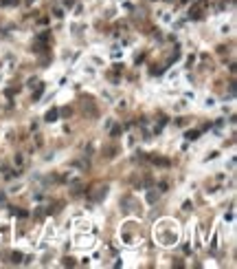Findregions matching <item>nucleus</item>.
<instances>
[{
    "label": "nucleus",
    "instance_id": "10",
    "mask_svg": "<svg viewBox=\"0 0 237 269\" xmlns=\"http://www.w3.org/2000/svg\"><path fill=\"white\" fill-rule=\"evenodd\" d=\"M5 203H7V196H5V192L0 190V205H5Z\"/></svg>",
    "mask_w": 237,
    "mask_h": 269
},
{
    "label": "nucleus",
    "instance_id": "7",
    "mask_svg": "<svg viewBox=\"0 0 237 269\" xmlns=\"http://www.w3.org/2000/svg\"><path fill=\"white\" fill-rule=\"evenodd\" d=\"M11 263H15V265L22 263V254H20V252H13V254H11Z\"/></svg>",
    "mask_w": 237,
    "mask_h": 269
},
{
    "label": "nucleus",
    "instance_id": "4",
    "mask_svg": "<svg viewBox=\"0 0 237 269\" xmlns=\"http://www.w3.org/2000/svg\"><path fill=\"white\" fill-rule=\"evenodd\" d=\"M37 88H35V93H33V101H37L42 97V93H44V84H35Z\"/></svg>",
    "mask_w": 237,
    "mask_h": 269
},
{
    "label": "nucleus",
    "instance_id": "14",
    "mask_svg": "<svg viewBox=\"0 0 237 269\" xmlns=\"http://www.w3.org/2000/svg\"><path fill=\"white\" fill-rule=\"evenodd\" d=\"M182 2H187V0H182Z\"/></svg>",
    "mask_w": 237,
    "mask_h": 269
},
{
    "label": "nucleus",
    "instance_id": "5",
    "mask_svg": "<svg viewBox=\"0 0 237 269\" xmlns=\"http://www.w3.org/2000/svg\"><path fill=\"white\" fill-rule=\"evenodd\" d=\"M185 137L189 139V141H195V139H198V137H200V130H189V133H187Z\"/></svg>",
    "mask_w": 237,
    "mask_h": 269
},
{
    "label": "nucleus",
    "instance_id": "9",
    "mask_svg": "<svg viewBox=\"0 0 237 269\" xmlns=\"http://www.w3.org/2000/svg\"><path fill=\"white\" fill-rule=\"evenodd\" d=\"M156 196H158L156 192H149V194H147V201H149V203H154V201H156Z\"/></svg>",
    "mask_w": 237,
    "mask_h": 269
},
{
    "label": "nucleus",
    "instance_id": "8",
    "mask_svg": "<svg viewBox=\"0 0 237 269\" xmlns=\"http://www.w3.org/2000/svg\"><path fill=\"white\" fill-rule=\"evenodd\" d=\"M20 0H0V5H5V7H15Z\"/></svg>",
    "mask_w": 237,
    "mask_h": 269
},
{
    "label": "nucleus",
    "instance_id": "2",
    "mask_svg": "<svg viewBox=\"0 0 237 269\" xmlns=\"http://www.w3.org/2000/svg\"><path fill=\"white\" fill-rule=\"evenodd\" d=\"M202 7H204V2L193 5L191 11H189V18H191V20H200V18H202Z\"/></svg>",
    "mask_w": 237,
    "mask_h": 269
},
{
    "label": "nucleus",
    "instance_id": "12",
    "mask_svg": "<svg viewBox=\"0 0 237 269\" xmlns=\"http://www.w3.org/2000/svg\"><path fill=\"white\" fill-rule=\"evenodd\" d=\"M53 16H55V18H62L64 13H62V9H55V11H53Z\"/></svg>",
    "mask_w": 237,
    "mask_h": 269
},
{
    "label": "nucleus",
    "instance_id": "13",
    "mask_svg": "<svg viewBox=\"0 0 237 269\" xmlns=\"http://www.w3.org/2000/svg\"><path fill=\"white\" fill-rule=\"evenodd\" d=\"M73 2H75V0H64V5H66V7H73Z\"/></svg>",
    "mask_w": 237,
    "mask_h": 269
},
{
    "label": "nucleus",
    "instance_id": "1",
    "mask_svg": "<svg viewBox=\"0 0 237 269\" xmlns=\"http://www.w3.org/2000/svg\"><path fill=\"white\" fill-rule=\"evenodd\" d=\"M106 194H108V185H99V188H94V192L88 194V199L90 201H101V199H106Z\"/></svg>",
    "mask_w": 237,
    "mask_h": 269
},
{
    "label": "nucleus",
    "instance_id": "6",
    "mask_svg": "<svg viewBox=\"0 0 237 269\" xmlns=\"http://www.w3.org/2000/svg\"><path fill=\"white\" fill-rule=\"evenodd\" d=\"M13 163L18 165V168H22V165H24V157H22V154H15V157H13Z\"/></svg>",
    "mask_w": 237,
    "mask_h": 269
},
{
    "label": "nucleus",
    "instance_id": "3",
    "mask_svg": "<svg viewBox=\"0 0 237 269\" xmlns=\"http://www.w3.org/2000/svg\"><path fill=\"white\" fill-rule=\"evenodd\" d=\"M57 115H59V110H57V108H51V110H46V115H44V122H49V124L57 122Z\"/></svg>",
    "mask_w": 237,
    "mask_h": 269
},
{
    "label": "nucleus",
    "instance_id": "11",
    "mask_svg": "<svg viewBox=\"0 0 237 269\" xmlns=\"http://www.w3.org/2000/svg\"><path fill=\"white\" fill-rule=\"evenodd\" d=\"M191 207H193V205H191V201H185V205H182V210H187V212H189V210H191Z\"/></svg>",
    "mask_w": 237,
    "mask_h": 269
}]
</instances>
